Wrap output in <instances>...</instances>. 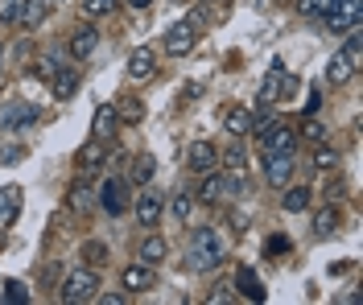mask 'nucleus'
<instances>
[{
    "label": "nucleus",
    "mask_w": 363,
    "mask_h": 305,
    "mask_svg": "<svg viewBox=\"0 0 363 305\" xmlns=\"http://www.w3.org/2000/svg\"><path fill=\"white\" fill-rule=\"evenodd\" d=\"M223 260H227V252H223L219 235L211 231V227H194V231H190V268L211 272V268H219Z\"/></svg>",
    "instance_id": "1"
},
{
    "label": "nucleus",
    "mask_w": 363,
    "mask_h": 305,
    "mask_svg": "<svg viewBox=\"0 0 363 305\" xmlns=\"http://www.w3.org/2000/svg\"><path fill=\"white\" fill-rule=\"evenodd\" d=\"M58 297H62L67 305L95 301V297H99V272H95L91 264H83V268H70L67 277H62V284H58Z\"/></svg>",
    "instance_id": "2"
},
{
    "label": "nucleus",
    "mask_w": 363,
    "mask_h": 305,
    "mask_svg": "<svg viewBox=\"0 0 363 305\" xmlns=\"http://www.w3.org/2000/svg\"><path fill=\"white\" fill-rule=\"evenodd\" d=\"M322 21H326V29H335V33L359 29L363 25V0H330V13H326Z\"/></svg>",
    "instance_id": "3"
},
{
    "label": "nucleus",
    "mask_w": 363,
    "mask_h": 305,
    "mask_svg": "<svg viewBox=\"0 0 363 305\" xmlns=\"http://www.w3.org/2000/svg\"><path fill=\"white\" fill-rule=\"evenodd\" d=\"M194 42H199V29H194L190 21H174L169 29H165V38H161V46H165L169 58H186V54L194 50Z\"/></svg>",
    "instance_id": "4"
},
{
    "label": "nucleus",
    "mask_w": 363,
    "mask_h": 305,
    "mask_svg": "<svg viewBox=\"0 0 363 305\" xmlns=\"http://www.w3.org/2000/svg\"><path fill=\"white\" fill-rule=\"evenodd\" d=\"M260 165H264V178H269V186H289L297 157H294V153H277V149H264V153H260Z\"/></svg>",
    "instance_id": "5"
},
{
    "label": "nucleus",
    "mask_w": 363,
    "mask_h": 305,
    "mask_svg": "<svg viewBox=\"0 0 363 305\" xmlns=\"http://www.w3.org/2000/svg\"><path fill=\"white\" fill-rule=\"evenodd\" d=\"M95 198H99V207L108 214H124L133 207V194H128V182H120V178H108V182H99L95 190Z\"/></svg>",
    "instance_id": "6"
},
{
    "label": "nucleus",
    "mask_w": 363,
    "mask_h": 305,
    "mask_svg": "<svg viewBox=\"0 0 363 305\" xmlns=\"http://www.w3.org/2000/svg\"><path fill=\"white\" fill-rule=\"evenodd\" d=\"M120 284H124V293H149V289H157V268L153 264H145V260H136L128 264L124 272H120Z\"/></svg>",
    "instance_id": "7"
},
{
    "label": "nucleus",
    "mask_w": 363,
    "mask_h": 305,
    "mask_svg": "<svg viewBox=\"0 0 363 305\" xmlns=\"http://www.w3.org/2000/svg\"><path fill=\"white\" fill-rule=\"evenodd\" d=\"M38 120H42V112H38L33 103H25V99H13V103L0 108V128H4V132L29 128V124H38Z\"/></svg>",
    "instance_id": "8"
},
{
    "label": "nucleus",
    "mask_w": 363,
    "mask_h": 305,
    "mask_svg": "<svg viewBox=\"0 0 363 305\" xmlns=\"http://www.w3.org/2000/svg\"><path fill=\"white\" fill-rule=\"evenodd\" d=\"M136 190H140L136 194V223L153 231L161 223V214H165V198H161L157 190H145V186H136Z\"/></svg>",
    "instance_id": "9"
},
{
    "label": "nucleus",
    "mask_w": 363,
    "mask_h": 305,
    "mask_svg": "<svg viewBox=\"0 0 363 305\" xmlns=\"http://www.w3.org/2000/svg\"><path fill=\"white\" fill-rule=\"evenodd\" d=\"M153 74H157V54H153L149 46L133 50V54H128V83L140 87V83H149Z\"/></svg>",
    "instance_id": "10"
},
{
    "label": "nucleus",
    "mask_w": 363,
    "mask_h": 305,
    "mask_svg": "<svg viewBox=\"0 0 363 305\" xmlns=\"http://www.w3.org/2000/svg\"><path fill=\"white\" fill-rule=\"evenodd\" d=\"M215 165H219V149L211 141H194L186 149V169H190V173H211Z\"/></svg>",
    "instance_id": "11"
},
{
    "label": "nucleus",
    "mask_w": 363,
    "mask_h": 305,
    "mask_svg": "<svg viewBox=\"0 0 363 305\" xmlns=\"http://www.w3.org/2000/svg\"><path fill=\"white\" fill-rule=\"evenodd\" d=\"M116 128H120V112H116V103L95 108V116H91V137H95V141H112Z\"/></svg>",
    "instance_id": "12"
},
{
    "label": "nucleus",
    "mask_w": 363,
    "mask_h": 305,
    "mask_svg": "<svg viewBox=\"0 0 363 305\" xmlns=\"http://www.w3.org/2000/svg\"><path fill=\"white\" fill-rule=\"evenodd\" d=\"M99 46V29L95 25H79L74 33H70V58H79V62H87L91 54Z\"/></svg>",
    "instance_id": "13"
},
{
    "label": "nucleus",
    "mask_w": 363,
    "mask_h": 305,
    "mask_svg": "<svg viewBox=\"0 0 363 305\" xmlns=\"http://www.w3.org/2000/svg\"><path fill=\"white\" fill-rule=\"evenodd\" d=\"M260 144H264V149H277V153H297V128L289 124V120H281Z\"/></svg>",
    "instance_id": "14"
},
{
    "label": "nucleus",
    "mask_w": 363,
    "mask_h": 305,
    "mask_svg": "<svg viewBox=\"0 0 363 305\" xmlns=\"http://www.w3.org/2000/svg\"><path fill=\"white\" fill-rule=\"evenodd\" d=\"M281 87H285V67L281 62H272V71L264 74V83H260V108H269V103H281Z\"/></svg>",
    "instance_id": "15"
},
{
    "label": "nucleus",
    "mask_w": 363,
    "mask_h": 305,
    "mask_svg": "<svg viewBox=\"0 0 363 305\" xmlns=\"http://www.w3.org/2000/svg\"><path fill=\"white\" fill-rule=\"evenodd\" d=\"M50 8H54L50 0H21V13H17V25H21V29H38V25H42L45 17H50Z\"/></svg>",
    "instance_id": "16"
},
{
    "label": "nucleus",
    "mask_w": 363,
    "mask_h": 305,
    "mask_svg": "<svg viewBox=\"0 0 363 305\" xmlns=\"http://www.w3.org/2000/svg\"><path fill=\"white\" fill-rule=\"evenodd\" d=\"M21 214V186H4L0 190V227H13Z\"/></svg>",
    "instance_id": "17"
},
{
    "label": "nucleus",
    "mask_w": 363,
    "mask_h": 305,
    "mask_svg": "<svg viewBox=\"0 0 363 305\" xmlns=\"http://www.w3.org/2000/svg\"><path fill=\"white\" fill-rule=\"evenodd\" d=\"M99 144H104V141H95V137H91V144L79 149V178H95V173L104 169V153H99Z\"/></svg>",
    "instance_id": "18"
},
{
    "label": "nucleus",
    "mask_w": 363,
    "mask_h": 305,
    "mask_svg": "<svg viewBox=\"0 0 363 305\" xmlns=\"http://www.w3.org/2000/svg\"><path fill=\"white\" fill-rule=\"evenodd\" d=\"M153 173H157V157H153V153H140V157L128 165V186H149Z\"/></svg>",
    "instance_id": "19"
},
{
    "label": "nucleus",
    "mask_w": 363,
    "mask_h": 305,
    "mask_svg": "<svg viewBox=\"0 0 363 305\" xmlns=\"http://www.w3.org/2000/svg\"><path fill=\"white\" fill-rule=\"evenodd\" d=\"M136 256L145 260V264H153V268H157V264H165V260H169V243H165L161 235H145V243L136 248Z\"/></svg>",
    "instance_id": "20"
},
{
    "label": "nucleus",
    "mask_w": 363,
    "mask_h": 305,
    "mask_svg": "<svg viewBox=\"0 0 363 305\" xmlns=\"http://www.w3.org/2000/svg\"><path fill=\"white\" fill-rule=\"evenodd\" d=\"M223 128L231 132V137H248V128H252V112L248 108H223Z\"/></svg>",
    "instance_id": "21"
},
{
    "label": "nucleus",
    "mask_w": 363,
    "mask_h": 305,
    "mask_svg": "<svg viewBox=\"0 0 363 305\" xmlns=\"http://www.w3.org/2000/svg\"><path fill=\"white\" fill-rule=\"evenodd\" d=\"M310 202H314V190L310 186H294V190H285V198H281V207H285L289 214L310 211Z\"/></svg>",
    "instance_id": "22"
},
{
    "label": "nucleus",
    "mask_w": 363,
    "mask_h": 305,
    "mask_svg": "<svg viewBox=\"0 0 363 305\" xmlns=\"http://www.w3.org/2000/svg\"><path fill=\"white\" fill-rule=\"evenodd\" d=\"M351 79H355V67H351L342 54H335V58L326 62V83H330V87H342V83H351Z\"/></svg>",
    "instance_id": "23"
},
{
    "label": "nucleus",
    "mask_w": 363,
    "mask_h": 305,
    "mask_svg": "<svg viewBox=\"0 0 363 305\" xmlns=\"http://www.w3.org/2000/svg\"><path fill=\"white\" fill-rule=\"evenodd\" d=\"M50 83H54V99H74V91H79V74L67 71V67L54 74Z\"/></svg>",
    "instance_id": "24"
},
{
    "label": "nucleus",
    "mask_w": 363,
    "mask_h": 305,
    "mask_svg": "<svg viewBox=\"0 0 363 305\" xmlns=\"http://www.w3.org/2000/svg\"><path fill=\"white\" fill-rule=\"evenodd\" d=\"M235 281H240V293H244L248 301H264V289H260V281H256L252 268H235Z\"/></svg>",
    "instance_id": "25"
},
{
    "label": "nucleus",
    "mask_w": 363,
    "mask_h": 305,
    "mask_svg": "<svg viewBox=\"0 0 363 305\" xmlns=\"http://www.w3.org/2000/svg\"><path fill=\"white\" fill-rule=\"evenodd\" d=\"M339 54L351 62V67H355V71L363 67V38H359V29H351V33H347V42H342Z\"/></svg>",
    "instance_id": "26"
},
{
    "label": "nucleus",
    "mask_w": 363,
    "mask_h": 305,
    "mask_svg": "<svg viewBox=\"0 0 363 305\" xmlns=\"http://www.w3.org/2000/svg\"><path fill=\"white\" fill-rule=\"evenodd\" d=\"M169 214H174L178 223H190V214H194V194H186V190H178V194L169 198Z\"/></svg>",
    "instance_id": "27"
},
{
    "label": "nucleus",
    "mask_w": 363,
    "mask_h": 305,
    "mask_svg": "<svg viewBox=\"0 0 363 305\" xmlns=\"http://www.w3.org/2000/svg\"><path fill=\"white\" fill-rule=\"evenodd\" d=\"M335 231H339V211H335V207H322V211L314 214V235L326 239V235H335Z\"/></svg>",
    "instance_id": "28"
},
{
    "label": "nucleus",
    "mask_w": 363,
    "mask_h": 305,
    "mask_svg": "<svg viewBox=\"0 0 363 305\" xmlns=\"http://www.w3.org/2000/svg\"><path fill=\"white\" fill-rule=\"evenodd\" d=\"M223 198V178L211 169V173H203V190H199V202H219Z\"/></svg>",
    "instance_id": "29"
},
{
    "label": "nucleus",
    "mask_w": 363,
    "mask_h": 305,
    "mask_svg": "<svg viewBox=\"0 0 363 305\" xmlns=\"http://www.w3.org/2000/svg\"><path fill=\"white\" fill-rule=\"evenodd\" d=\"M281 124V116H272V112H264V116H252V128H248V137H256V141H264L272 128Z\"/></svg>",
    "instance_id": "30"
},
{
    "label": "nucleus",
    "mask_w": 363,
    "mask_h": 305,
    "mask_svg": "<svg viewBox=\"0 0 363 305\" xmlns=\"http://www.w3.org/2000/svg\"><path fill=\"white\" fill-rule=\"evenodd\" d=\"M297 13L310 17V21H322L330 13V0H297Z\"/></svg>",
    "instance_id": "31"
},
{
    "label": "nucleus",
    "mask_w": 363,
    "mask_h": 305,
    "mask_svg": "<svg viewBox=\"0 0 363 305\" xmlns=\"http://www.w3.org/2000/svg\"><path fill=\"white\" fill-rule=\"evenodd\" d=\"M83 264H91V268L108 264V248H104L99 239H87V243H83Z\"/></svg>",
    "instance_id": "32"
},
{
    "label": "nucleus",
    "mask_w": 363,
    "mask_h": 305,
    "mask_svg": "<svg viewBox=\"0 0 363 305\" xmlns=\"http://www.w3.org/2000/svg\"><path fill=\"white\" fill-rule=\"evenodd\" d=\"M67 202L74 207V211H83V207H87V202H91V178L74 182V190H70V198H67Z\"/></svg>",
    "instance_id": "33"
},
{
    "label": "nucleus",
    "mask_w": 363,
    "mask_h": 305,
    "mask_svg": "<svg viewBox=\"0 0 363 305\" xmlns=\"http://www.w3.org/2000/svg\"><path fill=\"white\" fill-rule=\"evenodd\" d=\"M116 4L120 0H83V13L87 17H108V13H116Z\"/></svg>",
    "instance_id": "34"
},
{
    "label": "nucleus",
    "mask_w": 363,
    "mask_h": 305,
    "mask_svg": "<svg viewBox=\"0 0 363 305\" xmlns=\"http://www.w3.org/2000/svg\"><path fill=\"white\" fill-rule=\"evenodd\" d=\"M4 301L25 305V301H29V289H25L21 281H4Z\"/></svg>",
    "instance_id": "35"
},
{
    "label": "nucleus",
    "mask_w": 363,
    "mask_h": 305,
    "mask_svg": "<svg viewBox=\"0 0 363 305\" xmlns=\"http://www.w3.org/2000/svg\"><path fill=\"white\" fill-rule=\"evenodd\" d=\"M314 165L318 169H339V153H335L330 144H322V149L314 153Z\"/></svg>",
    "instance_id": "36"
},
{
    "label": "nucleus",
    "mask_w": 363,
    "mask_h": 305,
    "mask_svg": "<svg viewBox=\"0 0 363 305\" xmlns=\"http://www.w3.org/2000/svg\"><path fill=\"white\" fill-rule=\"evenodd\" d=\"M116 112H120L124 120H140V116H145V103H140V99L133 95V99H124V103H120Z\"/></svg>",
    "instance_id": "37"
},
{
    "label": "nucleus",
    "mask_w": 363,
    "mask_h": 305,
    "mask_svg": "<svg viewBox=\"0 0 363 305\" xmlns=\"http://www.w3.org/2000/svg\"><path fill=\"white\" fill-rule=\"evenodd\" d=\"M301 137H306V141H314V144H322V141H326V128H322V120H306Z\"/></svg>",
    "instance_id": "38"
},
{
    "label": "nucleus",
    "mask_w": 363,
    "mask_h": 305,
    "mask_svg": "<svg viewBox=\"0 0 363 305\" xmlns=\"http://www.w3.org/2000/svg\"><path fill=\"white\" fill-rule=\"evenodd\" d=\"M227 301H235V293H231L227 284H215V289L206 293V305H227Z\"/></svg>",
    "instance_id": "39"
},
{
    "label": "nucleus",
    "mask_w": 363,
    "mask_h": 305,
    "mask_svg": "<svg viewBox=\"0 0 363 305\" xmlns=\"http://www.w3.org/2000/svg\"><path fill=\"white\" fill-rule=\"evenodd\" d=\"M244 157H248V153H244L240 144H231L227 153H219V161H227V165H231V169H244Z\"/></svg>",
    "instance_id": "40"
},
{
    "label": "nucleus",
    "mask_w": 363,
    "mask_h": 305,
    "mask_svg": "<svg viewBox=\"0 0 363 305\" xmlns=\"http://www.w3.org/2000/svg\"><path fill=\"white\" fill-rule=\"evenodd\" d=\"M297 87H301V83H297L294 74H285V87H281V99H294V95H297Z\"/></svg>",
    "instance_id": "41"
},
{
    "label": "nucleus",
    "mask_w": 363,
    "mask_h": 305,
    "mask_svg": "<svg viewBox=\"0 0 363 305\" xmlns=\"http://www.w3.org/2000/svg\"><path fill=\"white\" fill-rule=\"evenodd\" d=\"M186 21L194 25V29H206V8H194V13H190Z\"/></svg>",
    "instance_id": "42"
},
{
    "label": "nucleus",
    "mask_w": 363,
    "mask_h": 305,
    "mask_svg": "<svg viewBox=\"0 0 363 305\" xmlns=\"http://www.w3.org/2000/svg\"><path fill=\"white\" fill-rule=\"evenodd\" d=\"M269 252H289V239H285V235H272V239H269Z\"/></svg>",
    "instance_id": "43"
},
{
    "label": "nucleus",
    "mask_w": 363,
    "mask_h": 305,
    "mask_svg": "<svg viewBox=\"0 0 363 305\" xmlns=\"http://www.w3.org/2000/svg\"><path fill=\"white\" fill-rule=\"evenodd\" d=\"M104 305H124V293H104Z\"/></svg>",
    "instance_id": "44"
},
{
    "label": "nucleus",
    "mask_w": 363,
    "mask_h": 305,
    "mask_svg": "<svg viewBox=\"0 0 363 305\" xmlns=\"http://www.w3.org/2000/svg\"><path fill=\"white\" fill-rule=\"evenodd\" d=\"M128 4H133V8H149V4H153V0H128Z\"/></svg>",
    "instance_id": "45"
},
{
    "label": "nucleus",
    "mask_w": 363,
    "mask_h": 305,
    "mask_svg": "<svg viewBox=\"0 0 363 305\" xmlns=\"http://www.w3.org/2000/svg\"><path fill=\"white\" fill-rule=\"evenodd\" d=\"M50 4H67V0H50Z\"/></svg>",
    "instance_id": "46"
},
{
    "label": "nucleus",
    "mask_w": 363,
    "mask_h": 305,
    "mask_svg": "<svg viewBox=\"0 0 363 305\" xmlns=\"http://www.w3.org/2000/svg\"><path fill=\"white\" fill-rule=\"evenodd\" d=\"M203 4H206V0H203ZM211 4H223V0H211Z\"/></svg>",
    "instance_id": "47"
},
{
    "label": "nucleus",
    "mask_w": 363,
    "mask_h": 305,
    "mask_svg": "<svg viewBox=\"0 0 363 305\" xmlns=\"http://www.w3.org/2000/svg\"><path fill=\"white\" fill-rule=\"evenodd\" d=\"M0 54H4V46H0Z\"/></svg>",
    "instance_id": "48"
}]
</instances>
